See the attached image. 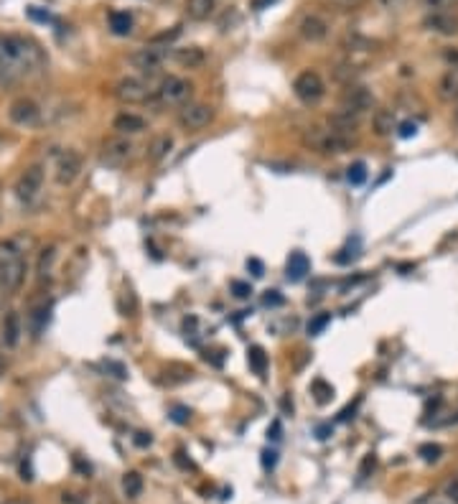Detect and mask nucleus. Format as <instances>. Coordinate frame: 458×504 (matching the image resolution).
Returning a JSON list of instances; mask_svg holds the SVG:
<instances>
[{
    "instance_id": "b1692460",
    "label": "nucleus",
    "mask_w": 458,
    "mask_h": 504,
    "mask_svg": "<svg viewBox=\"0 0 458 504\" xmlns=\"http://www.w3.org/2000/svg\"><path fill=\"white\" fill-rule=\"evenodd\" d=\"M110 31L115 36H130L133 34V15L127 11H113L110 13Z\"/></svg>"
},
{
    "instance_id": "c03bdc74",
    "label": "nucleus",
    "mask_w": 458,
    "mask_h": 504,
    "mask_svg": "<svg viewBox=\"0 0 458 504\" xmlns=\"http://www.w3.org/2000/svg\"><path fill=\"white\" fill-rule=\"evenodd\" d=\"M275 0H253V8L255 11H262V8H270Z\"/></svg>"
},
{
    "instance_id": "f8f14e48",
    "label": "nucleus",
    "mask_w": 458,
    "mask_h": 504,
    "mask_svg": "<svg viewBox=\"0 0 458 504\" xmlns=\"http://www.w3.org/2000/svg\"><path fill=\"white\" fill-rule=\"evenodd\" d=\"M130 156H133V143L127 140V135H115L102 143V160L110 166H122L125 160H130Z\"/></svg>"
},
{
    "instance_id": "f03ea898",
    "label": "nucleus",
    "mask_w": 458,
    "mask_h": 504,
    "mask_svg": "<svg viewBox=\"0 0 458 504\" xmlns=\"http://www.w3.org/2000/svg\"><path fill=\"white\" fill-rule=\"evenodd\" d=\"M303 146H308L311 151L316 153H326V156H336V153L349 151L352 146V138L339 130H333L331 125L329 127H308L303 133Z\"/></svg>"
},
{
    "instance_id": "7ed1b4c3",
    "label": "nucleus",
    "mask_w": 458,
    "mask_h": 504,
    "mask_svg": "<svg viewBox=\"0 0 458 504\" xmlns=\"http://www.w3.org/2000/svg\"><path fill=\"white\" fill-rule=\"evenodd\" d=\"M191 92H193L191 82H186L184 77H166L153 94H155V100H158L160 105L179 107V105H186Z\"/></svg>"
},
{
    "instance_id": "a19ab883",
    "label": "nucleus",
    "mask_w": 458,
    "mask_h": 504,
    "mask_svg": "<svg viewBox=\"0 0 458 504\" xmlns=\"http://www.w3.org/2000/svg\"><path fill=\"white\" fill-rule=\"evenodd\" d=\"M275 461H278V453H275V451H265V453H262V466H265V469H272V466H275Z\"/></svg>"
},
{
    "instance_id": "39448f33",
    "label": "nucleus",
    "mask_w": 458,
    "mask_h": 504,
    "mask_svg": "<svg viewBox=\"0 0 458 504\" xmlns=\"http://www.w3.org/2000/svg\"><path fill=\"white\" fill-rule=\"evenodd\" d=\"M212 120H214V107L204 105V102L184 105V110L179 113V125L181 130H186V133H199Z\"/></svg>"
},
{
    "instance_id": "ea45409f",
    "label": "nucleus",
    "mask_w": 458,
    "mask_h": 504,
    "mask_svg": "<svg viewBox=\"0 0 458 504\" xmlns=\"http://www.w3.org/2000/svg\"><path fill=\"white\" fill-rule=\"evenodd\" d=\"M415 133H418V127L412 125V122H402V125H400V138H410V135Z\"/></svg>"
},
{
    "instance_id": "a878e982",
    "label": "nucleus",
    "mask_w": 458,
    "mask_h": 504,
    "mask_svg": "<svg viewBox=\"0 0 458 504\" xmlns=\"http://www.w3.org/2000/svg\"><path fill=\"white\" fill-rule=\"evenodd\" d=\"M372 125L377 130V135H390L395 130V115L390 110H377L372 118Z\"/></svg>"
},
{
    "instance_id": "ddd939ff",
    "label": "nucleus",
    "mask_w": 458,
    "mask_h": 504,
    "mask_svg": "<svg viewBox=\"0 0 458 504\" xmlns=\"http://www.w3.org/2000/svg\"><path fill=\"white\" fill-rule=\"evenodd\" d=\"M423 26L433 34L440 36H456L458 34V15L453 11H438V13H428L423 20Z\"/></svg>"
},
{
    "instance_id": "c9c22d12",
    "label": "nucleus",
    "mask_w": 458,
    "mask_h": 504,
    "mask_svg": "<svg viewBox=\"0 0 458 504\" xmlns=\"http://www.w3.org/2000/svg\"><path fill=\"white\" fill-rule=\"evenodd\" d=\"M232 293H234V298L245 301V298H250V296H253V288H250V283L234 280V283H232Z\"/></svg>"
},
{
    "instance_id": "f704fd0d",
    "label": "nucleus",
    "mask_w": 458,
    "mask_h": 504,
    "mask_svg": "<svg viewBox=\"0 0 458 504\" xmlns=\"http://www.w3.org/2000/svg\"><path fill=\"white\" fill-rule=\"evenodd\" d=\"M179 34H181V28L176 26V28H173V31H163V34H155V36H153V39H151V44H155V46H160V44H166V46H168V44H171V41L176 39V36H179Z\"/></svg>"
},
{
    "instance_id": "2eb2a0df",
    "label": "nucleus",
    "mask_w": 458,
    "mask_h": 504,
    "mask_svg": "<svg viewBox=\"0 0 458 504\" xmlns=\"http://www.w3.org/2000/svg\"><path fill=\"white\" fill-rule=\"evenodd\" d=\"M298 34L300 39L311 41V44H319L329 36V23H326L321 15H305L298 23Z\"/></svg>"
},
{
    "instance_id": "c85d7f7f",
    "label": "nucleus",
    "mask_w": 458,
    "mask_h": 504,
    "mask_svg": "<svg viewBox=\"0 0 458 504\" xmlns=\"http://www.w3.org/2000/svg\"><path fill=\"white\" fill-rule=\"evenodd\" d=\"M311 392H313V398H316V403L319 405H326V403H331L333 400V387L321 377L311 382Z\"/></svg>"
},
{
    "instance_id": "9d476101",
    "label": "nucleus",
    "mask_w": 458,
    "mask_h": 504,
    "mask_svg": "<svg viewBox=\"0 0 458 504\" xmlns=\"http://www.w3.org/2000/svg\"><path fill=\"white\" fill-rule=\"evenodd\" d=\"M44 166L41 163H34V166H28L26 171L20 173L18 181H15V196L20 201H31L36 199V194L41 191V186H44Z\"/></svg>"
},
{
    "instance_id": "5701e85b",
    "label": "nucleus",
    "mask_w": 458,
    "mask_h": 504,
    "mask_svg": "<svg viewBox=\"0 0 458 504\" xmlns=\"http://www.w3.org/2000/svg\"><path fill=\"white\" fill-rule=\"evenodd\" d=\"M184 8H186V15L191 20H206L209 15L214 13L217 0H186Z\"/></svg>"
},
{
    "instance_id": "0eeeda50",
    "label": "nucleus",
    "mask_w": 458,
    "mask_h": 504,
    "mask_svg": "<svg viewBox=\"0 0 458 504\" xmlns=\"http://www.w3.org/2000/svg\"><path fill=\"white\" fill-rule=\"evenodd\" d=\"M372 105H374L372 92L362 84H349L344 89V94H341V113L354 115V118H359L367 110H372Z\"/></svg>"
},
{
    "instance_id": "473e14b6",
    "label": "nucleus",
    "mask_w": 458,
    "mask_h": 504,
    "mask_svg": "<svg viewBox=\"0 0 458 504\" xmlns=\"http://www.w3.org/2000/svg\"><path fill=\"white\" fill-rule=\"evenodd\" d=\"M346 179H349L352 186H362L367 181V166L362 163V160L352 163V166H349V173H346Z\"/></svg>"
},
{
    "instance_id": "de8ad7c7",
    "label": "nucleus",
    "mask_w": 458,
    "mask_h": 504,
    "mask_svg": "<svg viewBox=\"0 0 458 504\" xmlns=\"http://www.w3.org/2000/svg\"><path fill=\"white\" fill-rule=\"evenodd\" d=\"M0 504H31L28 499H6V502H0Z\"/></svg>"
},
{
    "instance_id": "72a5a7b5",
    "label": "nucleus",
    "mask_w": 458,
    "mask_h": 504,
    "mask_svg": "<svg viewBox=\"0 0 458 504\" xmlns=\"http://www.w3.org/2000/svg\"><path fill=\"white\" fill-rule=\"evenodd\" d=\"M329 324H331V313H319V316H313V319L308 321V334H311V336H319V334H324V329Z\"/></svg>"
},
{
    "instance_id": "09e8293b",
    "label": "nucleus",
    "mask_w": 458,
    "mask_h": 504,
    "mask_svg": "<svg viewBox=\"0 0 458 504\" xmlns=\"http://www.w3.org/2000/svg\"><path fill=\"white\" fill-rule=\"evenodd\" d=\"M3 372H6V357L0 354V374H3Z\"/></svg>"
},
{
    "instance_id": "6ab92c4d",
    "label": "nucleus",
    "mask_w": 458,
    "mask_h": 504,
    "mask_svg": "<svg viewBox=\"0 0 458 504\" xmlns=\"http://www.w3.org/2000/svg\"><path fill=\"white\" fill-rule=\"evenodd\" d=\"M438 97L443 102H453L458 97V64L448 67L438 82Z\"/></svg>"
},
{
    "instance_id": "2f4dec72",
    "label": "nucleus",
    "mask_w": 458,
    "mask_h": 504,
    "mask_svg": "<svg viewBox=\"0 0 458 504\" xmlns=\"http://www.w3.org/2000/svg\"><path fill=\"white\" fill-rule=\"evenodd\" d=\"M420 6H423L428 13H438V11L458 8V0H420Z\"/></svg>"
},
{
    "instance_id": "4468645a",
    "label": "nucleus",
    "mask_w": 458,
    "mask_h": 504,
    "mask_svg": "<svg viewBox=\"0 0 458 504\" xmlns=\"http://www.w3.org/2000/svg\"><path fill=\"white\" fill-rule=\"evenodd\" d=\"M8 118L13 120L15 125H36L41 118V110L39 105H36L34 100H28V97H20V100H15L13 105H11V110H8Z\"/></svg>"
},
{
    "instance_id": "f257e3e1",
    "label": "nucleus",
    "mask_w": 458,
    "mask_h": 504,
    "mask_svg": "<svg viewBox=\"0 0 458 504\" xmlns=\"http://www.w3.org/2000/svg\"><path fill=\"white\" fill-rule=\"evenodd\" d=\"M46 56L31 39L23 36H0V82H11L34 77L44 69Z\"/></svg>"
},
{
    "instance_id": "7c9ffc66",
    "label": "nucleus",
    "mask_w": 458,
    "mask_h": 504,
    "mask_svg": "<svg viewBox=\"0 0 458 504\" xmlns=\"http://www.w3.org/2000/svg\"><path fill=\"white\" fill-rule=\"evenodd\" d=\"M418 456L423 458L425 464H435V461L443 456V448H440L438 443H423L418 448Z\"/></svg>"
},
{
    "instance_id": "a18cd8bd",
    "label": "nucleus",
    "mask_w": 458,
    "mask_h": 504,
    "mask_svg": "<svg viewBox=\"0 0 458 504\" xmlns=\"http://www.w3.org/2000/svg\"><path fill=\"white\" fill-rule=\"evenodd\" d=\"M173 412H176V415H173V418H176V420H179V423H186V415H189V410H184V408H176V410H173Z\"/></svg>"
},
{
    "instance_id": "aec40b11",
    "label": "nucleus",
    "mask_w": 458,
    "mask_h": 504,
    "mask_svg": "<svg viewBox=\"0 0 458 504\" xmlns=\"http://www.w3.org/2000/svg\"><path fill=\"white\" fill-rule=\"evenodd\" d=\"M308 270H311V263H308V258H305V252H300V250L291 252V258H288V265H286L288 280L298 283V280L305 278V272H308Z\"/></svg>"
},
{
    "instance_id": "393cba45",
    "label": "nucleus",
    "mask_w": 458,
    "mask_h": 504,
    "mask_svg": "<svg viewBox=\"0 0 458 504\" xmlns=\"http://www.w3.org/2000/svg\"><path fill=\"white\" fill-rule=\"evenodd\" d=\"M319 3L329 11H336V13H354V11L367 6V0H319Z\"/></svg>"
},
{
    "instance_id": "cd10ccee",
    "label": "nucleus",
    "mask_w": 458,
    "mask_h": 504,
    "mask_svg": "<svg viewBox=\"0 0 458 504\" xmlns=\"http://www.w3.org/2000/svg\"><path fill=\"white\" fill-rule=\"evenodd\" d=\"M122 489L130 499H138L143 494V477H140L138 471H127L125 477H122Z\"/></svg>"
},
{
    "instance_id": "9b49d317",
    "label": "nucleus",
    "mask_w": 458,
    "mask_h": 504,
    "mask_svg": "<svg viewBox=\"0 0 458 504\" xmlns=\"http://www.w3.org/2000/svg\"><path fill=\"white\" fill-rule=\"evenodd\" d=\"M168 46H155V44H148L146 49H138V51L130 56V64H133L138 72H146V74H153L158 72L160 64L168 59Z\"/></svg>"
},
{
    "instance_id": "6e6552de",
    "label": "nucleus",
    "mask_w": 458,
    "mask_h": 504,
    "mask_svg": "<svg viewBox=\"0 0 458 504\" xmlns=\"http://www.w3.org/2000/svg\"><path fill=\"white\" fill-rule=\"evenodd\" d=\"M26 280V260L15 258L0 265V296H13Z\"/></svg>"
},
{
    "instance_id": "49530a36",
    "label": "nucleus",
    "mask_w": 458,
    "mask_h": 504,
    "mask_svg": "<svg viewBox=\"0 0 458 504\" xmlns=\"http://www.w3.org/2000/svg\"><path fill=\"white\" fill-rule=\"evenodd\" d=\"M267 433H272V441H278V438H280V423H278V420H275V423H272V431H267Z\"/></svg>"
},
{
    "instance_id": "1a4fd4ad",
    "label": "nucleus",
    "mask_w": 458,
    "mask_h": 504,
    "mask_svg": "<svg viewBox=\"0 0 458 504\" xmlns=\"http://www.w3.org/2000/svg\"><path fill=\"white\" fill-rule=\"evenodd\" d=\"M82 153H77V151H64L56 158V168H53V176H56V184L59 186H69V184H74V181L79 179V173H82Z\"/></svg>"
},
{
    "instance_id": "e433bc0d",
    "label": "nucleus",
    "mask_w": 458,
    "mask_h": 504,
    "mask_svg": "<svg viewBox=\"0 0 458 504\" xmlns=\"http://www.w3.org/2000/svg\"><path fill=\"white\" fill-rule=\"evenodd\" d=\"M374 464H377V458H374V453H369V456H364V461H362V469H359V477L367 479V474H369V469H374Z\"/></svg>"
},
{
    "instance_id": "412c9836",
    "label": "nucleus",
    "mask_w": 458,
    "mask_h": 504,
    "mask_svg": "<svg viewBox=\"0 0 458 504\" xmlns=\"http://www.w3.org/2000/svg\"><path fill=\"white\" fill-rule=\"evenodd\" d=\"M20 341V316L15 311H8L6 319H3V344L8 349L18 346Z\"/></svg>"
},
{
    "instance_id": "4be33fe9",
    "label": "nucleus",
    "mask_w": 458,
    "mask_h": 504,
    "mask_svg": "<svg viewBox=\"0 0 458 504\" xmlns=\"http://www.w3.org/2000/svg\"><path fill=\"white\" fill-rule=\"evenodd\" d=\"M171 151H173V135L160 133L151 140V146H148V158H151L153 163H158V160L166 158Z\"/></svg>"
},
{
    "instance_id": "c756f323",
    "label": "nucleus",
    "mask_w": 458,
    "mask_h": 504,
    "mask_svg": "<svg viewBox=\"0 0 458 504\" xmlns=\"http://www.w3.org/2000/svg\"><path fill=\"white\" fill-rule=\"evenodd\" d=\"M53 260H56V247H46V250L41 252V258H39V278H46L49 272H51V265H53Z\"/></svg>"
},
{
    "instance_id": "20e7f679",
    "label": "nucleus",
    "mask_w": 458,
    "mask_h": 504,
    "mask_svg": "<svg viewBox=\"0 0 458 504\" xmlns=\"http://www.w3.org/2000/svg\"><path fill=\"white\" fill-rule=\"evenodd\" d=\"M293 92H295V97H298L300 102H305V105H316V102L324 100L326 84L319 72H311V69H308V72H300L298 77H295Z\"/></svg>"
},
{
    "instance_id": "4c0bfd02",
    "label": "nucleus",
    "mask_w": 458,
    "mask_h": 504,
    "mask_svg": "<svg viewBox=\"0 0 458 504\" xmlns=\"http://www.w3.org/2000/svg\"><path fill=\"white\" fill-rule=\"evenodd\" d=\"M247 267L253 270L255 278H262V270H265V267H262V263H260L257 258H250V260H247Z\"/></svg>"
},
{
    "instance_id": "bb28decb",
    "label": "nucleus",
    "mask_w": 458,
    "mask_h": 504,
    "mask_svg": "<svg viewBox=\"0 0 458 504\" xmlns=\"http://www.w3.org/2000/svg\"><path fill=\"white\" fill-rule=\"evenodd\" d=\"M247 362H250V367H253L255 374H265L267 372V354L262 346H250V352H247Z\"/></svg>"
},
{
    "instance_id": "dca6fc26",
    "label": "nucleus",
    "mask_w": 458,
    "mask_h": 504,
    "mask_svg": "<svg viewBox=\"0 0 458 504\" xmlns=\"http://www.w3.org/2000/svg\"><path fill=\"white\" fill-rule=\"evenodd\" d=\"M173 61L181 64V67H186V69H199V67H204L206 53H204V49H199V46L173 49Z\"/></svg>"
},
{
    "instance_id": "8fccbe9b",
    "label": "nucleus",
    "mask_w": 458,
    "mask_h": 504,
    "mask_svg": "<svg viewBox=\"0 0 458 504\" xmlns=\"http://www.w3.org/2000/svg\"><path fill=\"white\" fill-rule=\"evenodd\" d=\"M456 481H458V479H456Z\"/></svg>"
},
{
    "instance_id": "79ce46f5",
    "label": "nucleus",
    "mask_w": 458,
    "mask_h": 504,
    "mask_svg": "<svg viewBox=\"0 0 458 504\" xmlns=\"http://www.w3.org/2000/svg\"><path fill=\"white\" fill-rule=\"evenodd\" d=\"M135 443H138V446H151V433H135Z\"/></svg>"
},
{
    "instance_id": "423d86ee",
    "label": "nucleus",
    "mask_w": 458,
    "mask_h": 504,
    "mask_svg": "<svg viewBox=\"0 0 458 504\" xmlns=\"http://www.w3.org/2000/svg\"><path fill=\"white\" fill-rule=\"evenodd\" d=\"M153 92H155V89H151V87L143 80H138V77H125V80H120L117 84H115V97H117L122 105H143V102L151 100Z\"/></svg>"
},
{
    "instance_id": "a211bd4d",
    "label": "nucleus",
    "mask_w": 458,
    "mask_h": 504,
    "mask_svg": "<svg viewBox=\"0 0 458 504\" xmlns=\"http://www.w3.org/2000/svg\"><path fill=\"white\" fill-rule=\"evenodd\" d=\"M113 127L117 130V135H135L146 130V120L135 113H120L117 118L113 120Z\"/></svg>"
},
{
    "instance_id": "58836bf2",
    "label": "nucleus",
    "mask_w": 458,
    "mask_h": 504,
    "mask_svg": "<svg viewBox=\"0 0 458 504\" xmlns=\"http://www.w3.org/2000/svg\"><path fill=\"white\" fill-rule=\"evenodd\" d=\"M262 303L265 305H280L283 303V296H280L278 291H267V296L262 298Z\"/></svg>"
},
{
    "instance_id": "37998d69",
    "label": "nucleus",
    "mask_w": 458,
    "mask_h": 504,
    "mask_svg": "<svg viewBox=\"0 0 458 504\" xmlns=\"http://www.w3.org/2000/svg\"><path fill=\"white\" fill-rule=\"evenodd\" d=\"M61 502L64 504H82V499L77 497V494H67V491H64V494H61Z\"/></svg>"
},
{
    "instance_id": "f3484780",
    "label": "nucleus",
    "mask_w": 458,
    "mask_h": 504,
    "mask_svg": "<svg viewBox=\"0 0 458 504\" xmlns=\"http://www.w3.org/2000/svg\"><path fill=\"white\" fill-rule=\"evenodd\" d=\"M49 311H51V303H49L46 298L31 305V311H28V329H31V334H34V336H41V332L46 329Z\"/></svg>"
}]
</instances>
